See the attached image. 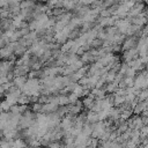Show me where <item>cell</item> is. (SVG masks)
I'll return each mask as SVG.
<instances>
[{
	"mask_svg": "<svg viewBox=\"0 0 148 148\" xmlns=\"http://www.w3.org/2000/svg\"><path fill=\"white\" fill-rule=\"evenodd\" d=\"M10 108H12V105H10L6 99L1 102V109H2V111H9Z\"/></svg>",
	"mask_w": 148,
	"mask_h": 148,
	"instance_id": "1",
	"label": "cell"
},
{
	"mask_svg": "<svg viewBox=\"0 0 148 148\" xmlns=\"http://www.w3.org/2000/svg\"><path fill=\"white\" fill-rule=\"evenodd\" d=\"M50 147H51V148H59V145H58V143H53V145H51Z\"/></svg>",
	"mask_w": 148,
	"mask_h": 148,
	"instance_id": "3",
	"label": "cell"
},
{
	"mask_svg": "<svg viewBox=\"0 0 148 148\" xmlns=\"http://www.w3.org/2000/svg\"><path fill=\"white\" fill-rule=\"evenodd\" d=\"M32 109H34V111H38V110H42V105H40V104H35V105L32 106Z\"/></svg>",
	"mask_w": 148,
	"mask_h": 148,
	"instance_id": "2",
	"label": "cell"
}]
</instances>
